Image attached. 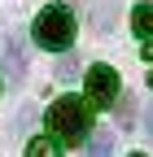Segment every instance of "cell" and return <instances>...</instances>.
I'll list each match as a JSON object with an SVG mask.
<instances>
[{
    "mask_svg": "<svg viewBox=\"0 0 153 157\" xmlns=\"http://www.w3.org/2000/svg\"><path fill=\"white\" fill-rule=\"evenodd\" d=\"M26 157H61V148H57L48 135H35V140L26 144Z\"/></svg>",
    "mask_w": 153,
    "mask_h": 157,
    "instance_id": "7",
    "label": "cell"
},
{
    "mask_svg": "<svg viewBox=\"0 0 153 157\" xmlns=\"http://www.w3.org/2000/svg\"><path fill=\"white\" fill-rule=\"evenodd\" d=\"M48 127H53L57 140L83 144L92 135V109L83 101H74V96H61V101H53V109H48Z\"/></svg>",
    "mask_w": 153,
    "mask_h": 157,
    "instance_id": "1",
    "label": "cell"
},
{
    "mask_svg": "<svg viewBox=\"0 0 153 157\" xmlns=\"http://www.w3.org/2000/svg\"><path fill=\"white\" fill-rule=\"evenodd\" d=\"M88 101L101 105V109H109L114 101H118V70L92 66V70H88Z\"/></svg>",
    "mask_w": 153,
    "mask_h": 157,
    "instance_id": "3",
    "label": "cell"
},
{
    "mask_svg": "<svg viewBox=\"0 0 153 157\" xmlns=\"http://www.w3.org/2000/svg\"><path fill=\"white\" fill-rule=\"evenodd\" d=\"M144 127H149V135H153V101H149V109H144Z\"/></svg>",
    "mask_w": 153,
    "mask_h": 157,
    "instance_id": "9",
    "label": "cell"
},
{
    "mask_svg": "<svg viewBox=\"0 0 153 157\" xmlns=\"http://www.w3.org/2000/svg\"><path fill=\"white\" fill-rule=\"evenodd\" d=\"M5 74L9 78H22L26 74V48H22V39H9L5 44Z\"/></svg>",
    "mask_w": 153,
    "mask_h": 157,
    "instance_id": "4",
    "label": "cell"
},
{
    "mask_svg": "<svg viewBox=\"0 0 153 157\" xmlns=\"http://www.w3.org/2000/svg\"><path fill=\"white\" fill-rule=\"evenodd\" d=\"M131 31L140 39H153V5H136L131 9Z\"/></svg>",
    "mask_w": 153,
    "mask_h": 157,
    "instance_id": "5",
    "label": "cell"
},
{
    "mask_svg": "<svg viewBox=\"0 0 153 157\" xmlns=\"http://www.w3.org/2000/svg\"><path fill=\"white\" fill-rule=\"evenodd\" d=\"M149 83H153V74H149Z\"/></svg>",
    "mask_w": 153,
    "mask_h": 157,
    "instance_id": "12",
    "label": "cell"
},
{
    "mask_svg": "<svg viewBox=\"0 0 153 157\" xmlns=\"http://www.w3.org/2000/svg\"><path fill=\"white\" fill-rule=\"evenodd\" d=\"M131 157H144V153H131Z\"/></svg>",
    "mask_w": 153,
    "mask_h": 157,
    "instance_id": "11",
    "label": "cell"
},
{
    "mask_svg": "<svg viewBox=\"0 0 153 157\" xmlns=\"http://www.w3.org/2000/svg\"><path fill=\"white\" fill-rule=\"evenodd\" d=\"M79 74V57H61V66H57V78H74Z\"/></svg>",
    "mask_w": 153,
    "mask_h": 157,
    "instance_id": "8",
    "label": "cell"
},
{
    "mask_svg": "<svg viewBox=\"0 0 153 157\" xmlns=\"http://www.w3.org/2000/svg\"><path fill=\"white\" fill-rule=\"evenodd\" d=\"M144 57H149V61H153V39H149V44H144Z\"/></svg>",
    "mask_w": 153,
    "mask_h": 157,
    "instance_id": "10",
    "label": "cell"
},
{
    "mask_svg": "<svg viewBox=\"0 0 153 157\" xmlns=\"http://www.w3.org/2000/svg\"><path fill=\"white\" fill-rule=\"evenodd\" d=\"M31 35H35V44L48 48V52H66L74 44V13L66 5H48L40 9V17L31 22Z\"/></svg>",
    "mask_w": 153,
    "mask_h": 157,
    "instance_id": "2",
    "label": "cell"
},
{
    "mask_svg": "<svg viewBox=\"0 0 153 157\" xmlns=\"http://www.w3.org/2000/svg\"><path fill=\"white\" fill-rule=\"evenodd\" d=\"M83 157H114V135H109V131H96Z\"/></svg>",
    "mask_w": 153,
    "mask_h": 157,
    "instance_id": "6",
    "label": "cell"
}]
</instances>
